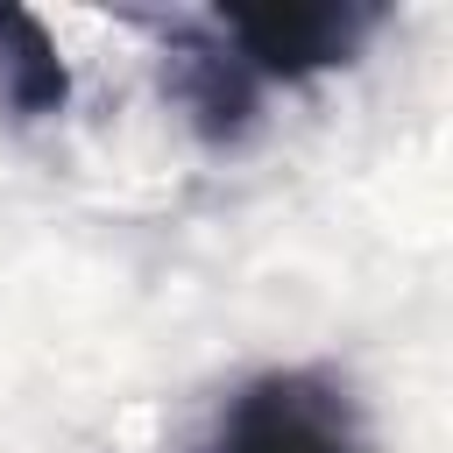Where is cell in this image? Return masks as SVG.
I'll list each match as a JSON object with an SVG mask.
<instances>
[{"label":"cell","instance_id":"1","mask_svg":"<svg viewBox=\"0 0 453 453\" xmlns=\"http://www.w3.org/2000/svg\"><path fill=\"white\" fill-rule=\"evenodd\" d=\"M205 453H375L347 382L326 368H269L241 382L205 439Z\"/></svg>","mask_w":453,"mask_h":453},{"label":"cell","instance_id":"2","mask_svg":"<svg viewBox=\"0 0 453 453\" xmlns=\"http://www.w3.org/2000/svg\"><path fill=\"white\" fill-rule=\"evenodd\" d=\"M375 21H382V7H340V0H276V7H219L212 14L219 42L255 71V85L347 64Z\"/></svg>","mask_w":453,"mask_h":453},{"label":"cell","instance_id":"3","mask_svg":"<svg viewBox=\"0 0 453 453\" xmlns=\"http://www.w3.org/2000/svg\"><path fill=\"white\" fill-rule=\"evenodd\" d=\"M170 92L184 99V113H191V127L205 142H241L255 106H262L255 71L219 42L212 21L205 28H177V42H170Z\"/></svg>","mask_w":453,"mask_h":453},{"label":"cell","instance_id":"4","mask_svg":"<svg viewBox=\"0 0 453 453\" xmlns=\"http://www.w3.org/2000/svg\"><path fill=\"white\" fill-rule=\"evenodd\" d=\"M0 99H7L14 120H50L71 99V78H64L57 42L21 7H0Z\"/></svg>","mask_w":453,"mask_h":453}]
</instances>
